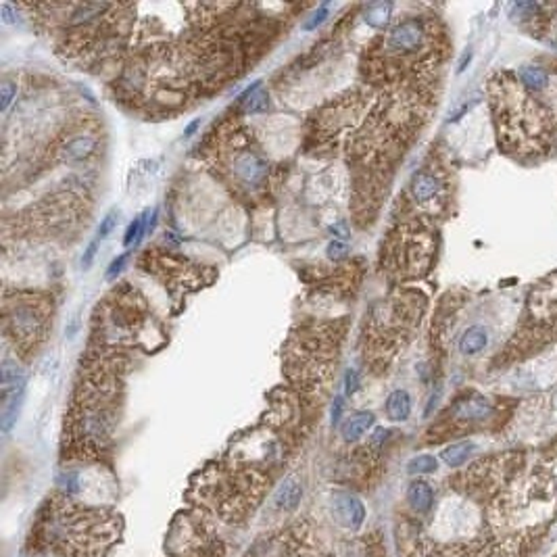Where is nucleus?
Returning <instances> with one entry per match:
<instances>
[{
  "label": "nucleus",
  "instance_id": "obj_1",
  "mask_svg": "<svg viewBox=\"0 0 557 557\" xmlns=\"http://www.w3.org/2000/svg\"><path fill=\"white\" fill-rule=\"evenodd\" d=\"M495 124L503 148L520 157L549 152L556 140V117L513 73L491 80Z\"/></svg>",
  "mask_w": 557,
  "mask_h": 557
},
{
  "label": "nucleus",
  "instance_id": "obj_2",
  "mask_svg": "<svg viewBox=\"0 0 557 557\" xmlns=\"http://www.w3.org/2000/svg\"><path fill=\"white\" fill-rule=\"evenodd\" d=\"M528 318L541 328L557 330V276L539 284L528 301Z\"/></svg>",
  "mask_w": 557,
  "mask_h": 557
},
{
  "label": "nucleus",
  "instance_id": "obj_3",
  "mask_svg": "<svg viewBox=\"0 0 557 557\" xmlns=\"http://www.w3.org/2000/svg\"><path fill=\"white\" fill-rule=\"evenodd\" d=\"M426 42V25L419 19L401 21L388 36V48L395 52H418Z\"/></svg>",
  "mask_w": 557,
  "mask_h": 557
},
{
  "label": "nucleus",
  "instance_id": "obj_4",
  "mask_svg": "<svg viewBox=\"0 0 557 557\" xmlns=\"http://www.w3.org/2000/svg\"><path fill=\"white\" fill-rule=\"evenodd\" d=\"M332 511L340 526L349 530H357L366 522V508L364 501L353 493H336L332 497Z\"/></svg>",
  "mask_w": 557,
  "mask_h": 557
},
{
  "label": "nucleus",
  "instance_id": "obj_5",
  "mask_svg": "<svg viewBox=\"0 0 557 557\" xmlns=\"http://www.w3.org/2000/svg\"><path fill=\"white\" fill-rule=\"evenodd\" d=\"M234 172H236L238 180H242L244 184L257 186L261 184L268 176V163L253 152H244V155L236 157Z\"/></svg>",
  "mask_w": 557,
  "mask_h": 557
},
{
  "label": "nucleus",
  "instance_id": "obj_6",
  "mask_svg": "<svg viewBox=\"0 0 557 557\" xmlns=\"http://www.w3.org/2000/svg\"><path fill=\"white\" fill-rule=\"evenodd\" d=\"M493 416V405L489 399L484 397H469L460 401L455 407H453V418L457 421H482V419H489Z\"/></svg>",
  "mask_w": 557,
  "mask_h": 557
},
{
  "label": "nucleus",
  "instance_id": "obj_7",
  "mask_svg": "<svg viewBox=\"0 0 557 557\" xmlns=\"http://www.w3.org/2000/svg\"><path fill=\"white\" fill-rule=\"evenodd\" d=\"M443 192V182L432 172H419L412 182V194L418 203H430L438 198Z\"/></svg>",
  "mask_w": 557,
  "mask_h": 557
},
{
  "label": "nucleus",
  "instance_id": "obj_8",
  "mask_svg": "<svg viewBox=\"0 0 557 557\" xmlns=\"http://www.w3.org/2000/svg\"><path fill=\"white\" fill-rule=\"evenodd\" d=\"M301 499H303V486H301V482L297 480V478H286L282 484L278 486V491H276V495H274V503L278 505L280 510L284 511H292L299 508V503H301Z\"/></svg>",
  "mask_w": 557,
  "mask_h": 557
},
{
  "label": "nucleus",
  "instance_id": "obj_9",
  "mask_svg": "<svg viewBox=\"0 0 557 557\" xmlns=\"http://www.w3.org/2000/svg\"><path fill=\"white\" fill-rule=\"evenodd\" d=\"M386 416L393 421H405L412 416V397L407 390H393L386 399Z\"/></svg>",
  "mask_w": 557,
  "mask_h": 557
},
{
  "label": "nucleus",
  "instance_id": "obj_10",
  "mask_svg": "<svg viewBox=\"0 0 557 557\" xmlns=\"http://www.w3.org/2000/svg\"><path fill=\"white\" fill-rule=\"evenodd\" d=\"M11 322H13L15 332H17L21 338L36 336L38 330H40V318H38L36 311L30 309V307H17L15 313H13V318H11Z\"/></svg>",
  "mask_w": 557,
  "mask_h": 557
},
{
  "label": "nucleus",
  "instance_id": "obj_11",
  "mask_svg": "<svg viewBox=\"0 0 557 557\" xmlns=\"http://www.w3.org/2000/svg\"><path fill=\"white\" fill-rule=\"evenodd\" d=\"M373 421H376V418H373L371 412H357V414H353L351 418L342 424L340 434H342L345 441H357L370 430Z\"/></svg>",
  "mask_w": 557,
  "mask_h": 557
},
{
  "label": "nucleus",
  "instance_id": "obj_12",
  "mask_svg": "<svg viewBox=\"0 0 557 557\" xmlns=\"http://www.w3.org/2000/svg\"><path fill=\"white\" fill-rule=\"evenodd\" d=\"M407 501L409 505L419 513H426V511L432 508L434 503V491L428 482L424 480H414L407 489Z\"/></svg>",
  "mask_w": 557,
  "mask_h": 557
},
{
  "label": "nucleus",
  "instance_id": "obj_13",
  "mask_svg": "<svg viewBox=\"0 0 557 557\" xmlns=\"http://www.w3.org/2000/svg\"><path fill=\"white\" fill-rule=\"evenodd\" d=\"M96 150V138L92 136H76L71 138L63 148V159L65 161H84L90 159Z\"/></svg>",
  "mask_w": 557,
  "mask_h": 557
},
{
  "label": "nucleus",
  "instance_id": "obj_14",
  "mask_svg": "<svg viewBox=\"0 0 557 557\" xmlns=\"http://www.w3.org/2000/svg\"><path fill=\"white\" fill-rule=\"evenodd\" d=\"M23 393H25V386L4 395V409H2V430L4 432H8L19 418L21 405H23Z\"/></svg>",
  "mask_w": 557,
  "mask_h": 557
},
{
  "label": "nucleus",
  "instance_id": "obj_15",
  "mask_svg": "<svg viewBox=\"0 0 557 557\" xmlns=\"http://www.w3.org/2000/svg\"><path fill=\"white\" fill-rule=\"evenodd\" d=\"M486 342H489L486 330L482 325H472V328L465 330L462 340H460V351L464 355H476V353L484 351Z\"/></svg>",
  "mask_w": 557,
  "mask_h": 557
},
{
  "label": "nucleus",
  "instance_id": "obj_16",
  "mask_svg": "<svg viewBox=\"0 0 557 557\" xmlns=\"http://www.w3.org/2000/svg\"><path fill=\"white\" fill-rule=\"evenodd\" d=\"M517 78H520V82L528 88V90H543V88H547V84H549V73L543 69V67H539V65H524L522 69H520V73H517Z\"/></svg>",
  "mask_w": 557,
  "mask_h": 557
},
{
  "label": "nucleus",
  "instance_id": "obj_17",
  "mask_svg": "<svg viewBox=\"0 0 557 557\" xmlns=\"http://www.w3.org/2000/svg\"><path fill=\"white\" fill-rule=\"evenodd\" d=\"M472 451H474V443L462 441V443L449 445V447L441 453V457H443V462L449 465V467H460V465L467 462V457L472 455Z\"/></svg>",
  "mask_w": 557,
  "mask_h": 557
},
{
  "label": "nucleus",
  "instance_id": "obj_18",
  "mask_svg": "<svg viewBox=\"0 0 557 557\" xmlns=\"http://www.w3.org/2000/svg\"><path fill=\"white\" fill-rule=\"evenodd\" d=\"M240 104L244 113H257L268 107V94L261 90V82H255L246 92L240 96Z\"/></svg>",
  "mask_w": 557,
  "mask_h": 557
},
{
  "label": "nucleus",
  "instance_id": "obj_19",
  "mask_svg": "<svg viewBox=\"0 0 557 557\" xmlns=\"http://www.w3.org/2000/svg\"><path fill=\"white\" fill-rule=\"evenodd\" d=\"M390 13H393V4L390 2H373L366 8V23L370 28H384L390 19Z\"/></svg>",
  "mask_w": 557,
  "mask_h": 557
},
{
  "label": "nucleus",
  "instance_id": "obj_20",
  "mask_svg": "<svg viewBox=\"0 0 557 557\" xmlns=\"http://www.w3.org/2000/svg\"><path fill=\"white\" fill-rule=\"evenodd\" d=\"M436 467H438V462L434 455H418L407 464V472L414 476L416 474H432V472H436Z\"/></svg>",
  "mask_w": 557,
  "mask_h": 557
},
{
  "label": "nucleus",
  "instance_id": "obj_21",
  "mask_svg": "<svg viewBox=\"0 0 557 557\" xmlns=\"http://www.w3.org/2000/svg\"><path fill=\"white\" fill-rule=\"evenodd\" d=\"M328 13H330V4H328V2L320 4V6H318V11H316V13H313V15H311V17L305 21L303 30H305V32H313V30H318V28H320V25H322V23L325 21Z\"/></svg>",
  "mask_w": 557,
  "mask_h": 557
},
{
  "label": "nucleus",
  "instance_id": "obj_22",
  "mask_svg": "<svg viewBox=\"0 0 557 557\" xmlns=\"http://www.w3.org/2000/svg\"><path fill=\"white\" fill-rule=\"evenodd\" d=\"M117 220H119V215H117V211L113 209V211H109L104 217H102V222H100V226H98V230H96V238L102 242L109 234L113 232V228L117 226Z\"/></svg>",
  "mask_w": 557,
  "mask_h": 557
},
{
  "label": "nucleus",
  "instance_id": "obj_23",
  "mask_svg": "<svg viewBox=\"0 0 557 557\" xmlns=\"http://www.w3.org/2000/svg\"><path fill=\"white\" fill-rule=\"evenodd\" d=\"M59 486H61L63 491H67L69 495H71V493H78V491H80V476H78V472H63V474L59 476Z\"/></svg>",
  "mask_w": 557,
  "mask_h": 557
},
{
  "label": "nucleus",
  "instance_id": "obj_24",
  "mask_svg": "<svg viewBox=\"0 0 557 557\" xmlns=\"http://www.w3.org/2000/svg\"><path fill=\"white\" fill-rule=\"evenodd\" d=\"M17 96V88H15V84H11V82H4L2 84V90H0V111L2 113H6L8 111V107H11V102H13V98Z\"/></svg>",
  "mask_w": 557,
  "mask_h": 557
},
{
  "label": "nucleus",
  "instance_id": "obj_25",
  "mask_svg": "<svg viewBox=\"0 0 557 557\" xmlns=\"http://www.w3.org/2000/svg\"><path fill=\"white\" fill-rule=\"evenodd\" d=\"M98 246H100V240L94 236L92 240L88 242L84 255H82V268H84V270H90V265L94 263V257H96V253H98Z\"/></svg>",
  "mask_w": 557,
  "mask_h": 557
},
{
  "label": "nucleus",
  "instance_id": "obj_26",
  "mask_svg": "<svg viewBox=\"0 0 557 557\" xmlns=\"http://www.w3.org/2000/svg\"><path fill=\"white\" fill-rule=\"evenodd\" d=\"M328 257H330V259H334V261H338V259H345V257H347V244H345V242H340V240H334V242H330V244H328Z\"/></svg>",
  "mask_w": 557,
  "mask_h": 557
},
{
  "label": "nucleus",
  "instance_id": "obj_27",
  "mask_svg": "<svg viewBox=\"0 0 557 557\" xmlns=\"http://www.w3.org/2000/svg\"><path fill=\"white\" fill-rule=\"evenodd\" d=\"M357 388H359V371L349 370L345 373V390L347 395H355Z\"/></svg>",
  "mask_w": 557,
  "mask_h": 557
},
{
  "label": "nucleus",
  "instance_id": "obj_28",
  "mask_svg": "<svg viewBox=\"0 0 557 557\" xmlns=\"http://www.w3.org/2000/svg\"><path fill=\"white\" fill-rule=\"evenodd\" d=\"M126 261H128V255H119L117 259H113V261H111V265H109V270H107V280L117 278V276L121 274V270H124Z\"/></svg>",
  "mask_w": 557,
  "mask_h": 557
},
{
  "label": "nucleus",
  "instance_id": "obj_29",
  "mask_svg": "<svg viewBox=\"0 0 557 557\" xmlns=\"http://www.w3.org/2000/svg\"><path fill=\"white\" fill-rule=\"evenodd\" d=\"M342 407H345L342 397H336V399H334V405H332V426H338L340 416H342Z\"/></svg>",
  "mask_w": 557,
  "mask_h": 557
},
{
  "label": "nucleus",
  "instance_id": "obj_30",
  "mask_svg": "<svg viewBox=\"0 0 557 557\" xmlns=\"http://www.w3.org/2000/svg\"><path fill=\"white\" fill-rule=\"evenodd\" d=\"M198 128H200V119H194V121H192V124H190V126L186 128V132H184L186 138H190V136H192V134H194V132H196Z\"/></svg>",
  "mask_w": 557,
  "mask_h": 557
},
{
  "label": "nucleus",
  "instance_id": "obj_31",
  "mask_svg": "<svg viewBox=\"0 0 557 557\" xmlns=\"http://www.w3.org/2000/svg\"><path fill=\"white\" fill-rule=\"evenodd\" d=\"M469 59H472V52H465L464 56H462V63H460V71H464L465 65L469 63Z\"/></svg>",
  "mask_w": 557,
  "mask_h": 557
}]
</instances>
